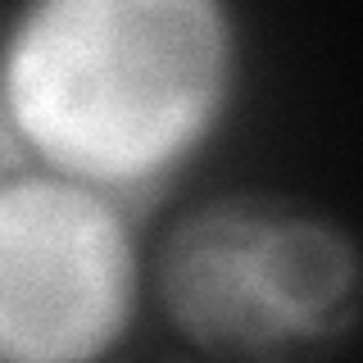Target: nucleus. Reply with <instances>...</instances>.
<instances>
[{"mask_svg":"<svg viewBox=\"0 0 363 363\" xmlns=\"http://www.w3.org/2000/svg\"><path fill=\"white\" fill-rule=\"evenodd\" d=\"M159 300L218 359L332 354L359 313L354 241L286 196H223L191 209L159 250Z\"/></svg>","mask_w":363,"mask_h":363,"instance_id":"obj_2","label":"nucleus"},{"mask_svg":"<svg viewBox=\"0 0 363 363\" xmlns=\"http://www.w3.org/2000/svg\"><path fill=\"white\" fill-rule=\"evenodd\" d=\"M132 300V241L109 200L60 177L0 186V359H96L128 327Z\"/></svg>","mask_w":363,"mask_h":363,"instance_id":"obj_3","label":"nucleus"},{"mask_svg":"<svg viewBox=\"0 0 363 363\" xmlns=\"http://www.w3.org/2000/svg\"><path fill=\"white\" fill-rule=\"evenodd\" d=\"M14 159V150H9V141H0V164H9Z\"/></svg>","mask_w":363,"mask_h":363,"instance_id":"obj_4","label":"nucleus"},{"mask_svg":"<svg viewBox=\"0 0 363 363\" xmlns=\"http://www.w3.org/2000/svg\"><path fill=\"white\" fill-rule=\"evenodd\" d=\"M227 64L218 0H32L5 55L9 128L68 177L136 186L209 132Z\"/></svg>","mask_w":363,"mask_h":363,"instance_id":"obj_1","label":"nucleus"}]
</instances>
